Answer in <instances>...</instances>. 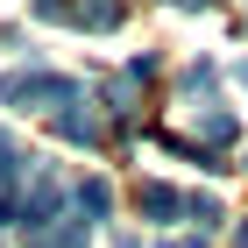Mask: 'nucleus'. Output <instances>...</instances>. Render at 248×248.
I'll use <instances>...</instances> for the list:
<instances>
[{"label":"nucleus","instance_id":"6","mask_svg":"<svg viewBox=\"0 0 248 248\" xmlns=\"http://www.w3.org/2000/svg\"><path fill=\"white\" fill-rule=\"evenodd\" d=\"M21 170H29V163H21V149H15V135L0 128V199H7V191L21 185Z\"/></svg>","mask_w":248,"mask_h":248},{"label":"nucleus","instance_id":"10","mask_svg":"<svg viewBox=\"0 0 248 248\" xmlns=\"http://www.w3.org/2000/svg\"><path fill=\"white\" fill-rule=\"evenodd\" d=\"M163 248H206V241H163Z\"/></svg>","mask_w":248,"mask_h":248},{"label":"nucleus","instance_id":"7","mask_svg":"<svg viewBox=\"0 0 248 248\" xmlns=\"http://www.w3.org/2000/svg\"><path fill=\"white\" fill-rule=\"evenodd\" d=\"M206 142H234V114L227 107H206Z\"/></svg>","mask_w":248,"mask_h":248},{"label":"nucleus","instance_id":"12","mask_svg":"<svg viewBox=\"0 0 248 248\" xmlns=\"http://www.w3.org/2000/svg\"><path fill=\"white\" fill-rule=\"evenodd\" d=\"M241 248H248V227H241Z\"/></svg>","mask_w":248,"mask_h":248},{"label":"nucleus","instance_id":"9","mask_svg":"<svg viewBox=\"0 0 248 248\" xmlns=\"http://www.w3.org/2000/svg\"><path fill=\"white\" fill-rule=\"evenodd\" d=\"M7 220H15V199H0V227H7Z\"/></svg>","mask_w":248,"mask_h":248},{"label":"nucleus","instance_id":"8","mask_svg":"<svg viewBox=\"0 0 248 248\" xmlns=\"http://www.w3.org/2000/svg\"><path fill=\"white\" fill-rule=\"evenodd\" d=\"M185 213L199 220V227H213V220H220V199H185Z\"/></svg>","mask_w":248,"mask_h":248},{"label":"nucleus","instance_id":"4","mask_svg":"<svg viewBox=\"0 0 248 248\" xmlns=\"http://www.w3.org/2000/svg\"><path fill=\"white\" fill-rule=\"evenodd\" d=\"M142 213H149V220H177V213H185V199H177L170 185H142Z\"/></svg>","mask_w":248,"mask_h":248},{"label":"nucleus","instance_id":"3","mask_svg":"<svg viewBox=\"0 0 248 248\" xmlns=\"http://www.w3.org/2000/svg\"><path fill=\"white\" fill-rule=\"evenodd\" d=\"M57 135L93 149V142H99V121H93V114H78V99H71V107H57Z\"/></svg>","mask_w":248,"mask_h":248},{"label":"nucleus","instance_id":"5","mask_svg":"<svg viewBox=\"0 0 248 248\" xmlns=\"http://www.w3.org/2000/svg\"><path fill=\"white\" fill-rule=\"evenodd\" d=\"M29 248H85V227H78V220H57V227L29 234Z\"/></svg>","mask_w":248,"mask_h":248},{"label":"nucleus","instance_id":"1","mask_svg":"<svg viewBox=\"0 0 248 248\" xmlns=\"http://www.w3.org/2000/svg\"><path fill=\"white\" fill-rule=\"evenodd\" d=\"M78 85L57 71H7L0 78V107H71Z\"/></svg>","mask_w":248,"mask_h":248},{"label":"nucleus","instance_id":"11","mask_svg":"<svg viewBox=\"0 0 248 248\" xmlns=\"http://www.w3.org/2000/svg\"><path fill=\"white\" fill-rule=\"evenodd\" d=\"M241 85H248V64H241Z\"/></svg>","mask_w":248,"mask_h":248},{"label":"nucleus","instance_id":"2","mask_svg":"<svg viewBox=\"0 0 248 248\" xmlns=\"http://www.w3.org/2000/svg\"><path fill=\"white\" fill-rule=\"evenodd\" d=\"M107 206H114V191H107V177H85V185L71 191V213H78V227H93V220H107Z\"/></svg>","mask_w":248,"mask_h":248}]
</instances>
